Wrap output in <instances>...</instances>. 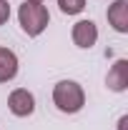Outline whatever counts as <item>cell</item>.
Returning <instances> with one entry per match:
<instances>
[{
	"instance_id": "1",
	"label": "cell",
	"mask_w": 128,
	"mask_h": 130,
	"mask_svg": "<svg viewBox=\"0 0 128 130\" xmlns=\"http://www.w3.org/2000/svg\"><path fill=\"white\" fill-rule=\"evenodd\" d=\"M53 105L65 115H75L85 105V90L78 80H58L53 85Z\"/></svg>"
},
{
	"instance_id": "2",
	"label": "cell",
	"mask_w": 128,
	"mask_h": 130,
	"mask_svg": "<svg viewBox=\"0 0 128 130\" xmlns=\"http://www.w3.org/2000/svg\"><path fill=\"white\" fill-rule=\"evenodd\" d=\"M18 23H20V30L25 32L28 38H38L43 35L45 28L50 23V13L43 3H30L25 0L20 8H18Z\"/></svg>"
},
{
	"instance_id": "3",
	"label": "cell",
	"mask_w": 128,
	"mask_h": 130,
	"mask_svg": "<svg viewBox=\"0 0 128 130\" xmlns=\"http://www.w3.org/2000/svg\"><path fill=\"white\" fill-rule=\"evenodd\" d=\"M8 110L15 118H30L35 113V95L28 88H15L8 95Z\"/></svg>"
},
{
	"instance_id": "4",
	"label": "cell",
	"mask_w": 128,
	"mask_h": 130,
	"mask_svg": "<svg viewBox=\"0 0 128 130\" xmlns=\"http://www.w3.org/2000/svg\"><path fill=\"white\" fill-rule=\"evenodd\" d=\"M70 38L75 43V48L80 50H91L98 43V25L93 20H78L70 30Z\"/></svg>"
},
{
	"instance_id": "5",
	"label": "cell",
	"mask_w": 128,
	"mask_h": 130,
	"mask_svg": "<svg viewBox=\"0 0 128 130\" xmlns=\"http://www.w3.org/2000/svg\"><path fill=\"white\" fill-rule=\"evenodd\" d=\"M106 85L113 93H126L128 90V60L126 58H118L111 65V70L106 75Z\"/></svg>"
},
{
	"instance_id": "6",
	"label": "cell",
	"mask_w": 128,
	"mask_h": 130,
	"mask_svg": "<svg viewBox=\"0 0 128 130\" xmlns=\"http://www.w3.org/2000/svg\"><path fill=\"white\" fill-rule=\"evenodd\" d=\"M106 18H108V25L116 32L126 35L128 32V0H116V3H111Z\"/></svg>"
},
{
	"instance_id": "7",
	"label": "cell",
	"mask_w": 128,
	"mask_h": 130,
	"mask_svg": "<svg viewBox=\"0 0 128 130\" xmlns=\"http://www.w3.org/2000/svg\"><path fill=\"white\" fill-rule=\"evenodd\" d=\"M18 70H20V60L10 48L0 45V83H10L15 80Z\"/></svg>"
},
{
	"instance_id": "8",
	"label": "cell",
	"mask_w": 128,
	"mask_h": 130,
	"mask_svg": "<svg viewBox=\"0 0 128 130\" xmlns=\"http://www.w3.org/2000/svg\"><path fill=\"white\" fill-rule=\"evenodd\" d=\"M58 8L63 15H80L85 10V0H58Z\"/></svg>"
},
{
	"instance_id": "9",
	"label": "cell",
	"mask_w": 128,
	"mask_h": 130,
	"mask_svg": "<svg viewBox=\"0 0 128 130\" xmlns=\"http://www.w3.org/2000/svg\"><path fill=\"white\" fill-rule=\"evenodd\" d=\"M10 20V5H8V0H0V25H5Z\"/></svg>"
},
{
	"instance_id": "10",
	"label": "cell",
	"mask_w": 128,
	"mask_h": 130,
	"mask_svg": "<svg viewBox=\"0 0 128 130\" xmlns=\"http://www.w3.org/2000/svg\"><path fill=\"white\" fill-rule=\"evenodd\" d=\"M126 125H128V115H121L118 118V130H126Z\"/></svg>"
},
{
	"instance_id": "11",
	"label": "cell",
	"mask_w": 128,
	"mask_h": 130,
	"mask_svg": "<svg viewBox=\"0 0 128 130\" xmlns=\"http://www.w3.org/2000/svg\"><path fill=\"white\" fill-rule=\"evenodd\" d=\"M30 3H45V0H30Z\"/></svg>"
}]
</instances>
